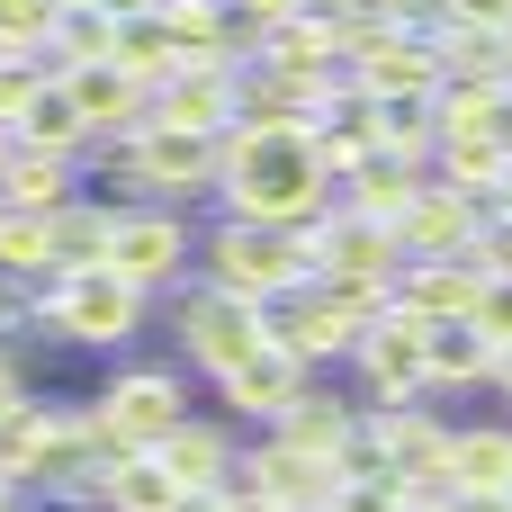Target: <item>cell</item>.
<instances>
[{
    "mask_svg": "<svg viewBox=\"0 0 512 512\" xmlns=\"http://www.w3.org/2000/svg\"><path fill=\"white\" fill-rule=\"evenodd\" d=\"M207 279L261 306V297H279V288H297V279H315V270H306V252H297L288 225H243V216H225V225L207 234Z\"/></svg>",
    "mask_w": 512,
    "mask_h": 512,
    "instance_id": "obj_1",
    "label": "cell"
},
{
    "mask_svg": "<svg viewBox=\"0 0 512 512\" xmlns=\"http://www.w3.org/2000/svg\"><path fill=\"white\" fill-rule=\"evenodd\" d=\"M189 252H198V234H189V216H180V207H162V198L117 207V225H108V270H117V279H135L144 297H153V288H180Z\"/></svg>",
    "mask_w": 512,
    "mask_h": 512,
    "instance_id": "obj_2",
    "label": "cell"
},
{
    "mask_svg": "<svg viewBox=\"0 0 512 512\" xmlns=\"http://www.w3.org/2000/svg\"><path fill=\"white\" fill-rule=\"evenodd\" d=\"M45 306H54L63 342H90V351H117V342L144 324V288L117 279L108 261H99V270H63V279L45 288Z\"/></svg>",
    "mask_w": 512,
    "mask_h": 512,
    "instance_id": "obj_3",
    "label": "cell"
},
{
    "mask_svg": "<svg viewBox=\"0 0 512 512\" xmlns=\"http://www.w3.org/2000/svg\"><path fill=\"white\" fill-rule=\"evenodd\" d=\"M180 360H198L207 378H225L234 360H252L261 351V306L252 297H234V288H216V279H198V288H180Z\"/></svg>",
    "mask_w": 512,
    "mask_h": 512,
    "instance_id": "obj_4",
    "label": "cell"
},
{
    "mask_svg": "<svg viewBox=\"0 0 512 512\" xmlns=\"http://www.w3.org/2000/svg\"><path fill=\"white\" fill-rule=\"evenodd\" d=\"M423 315L405 306H378L351 342V369H360V405H414L423 396Z\"/></svg>",
    "mask_w": 512,
    "mask_h": 512,
    "instance_id": "obj_5",
    "label": "cell"
},
{
    "mask_svg": "<svg viewBox=\"0 0 512 512\" xmlns=\"http://www.w3.org/2000/svg\"><path fill=\"white\" fill-rule=\"evenodd\" d=\"M261 342H279V351H297V360H351V342H360V315L342 306V297H324L315 279H297V288H279V297H261Z\"/></svg>",
    "mask_w": 512,
    "mask_h": 512,
    "instance_id": "obj_6",
    "label": "cell"
},
{
    "mask_svg": "<svg viewBox=\"0 0 512 512\" xmlns=\"http://www.w3.org/2000/svg\"><path fill=\"white\" fill-rule=\"evenodd\" d=\"M234 495H261V504H279V512H324L342 495V468L324 450H288V441L261 432V450L234 459Z\"/></svg>",
    "mask_w": 512,
    "mask_h": 512,
    "instance_id": "obj_7",
    "label": "cell"
},
{
    "mask_svg": "<svg viewBox=\"0 0 512 512\" xmlns=\"http://www.w3.org/2000/svg\"><path fill=\"white\" fill-rule=\"evenodd\" d=\"M369 414H378V432H387V468H396V486H405L414 504L450 495V432H459V423H441L432 396H414V405H369Z\"/></svg>",
    "mask_w": 512,
    "mask_h": 512,
    "instance_id": "obj_8",
    "label": "cell"
},
{
    "mask_svg": "<svg viewBox=\"0 0 512 512\" xmlns=\"http://www.w3.org/2000/svg\"><path fill=\"white\" fill-rule=\"evenodd\" d=\"M126 153H135L144 198H189V189H216V135H189V126L144 117V126L126 135Z\"/></svg>",
    "mask_w": 512,
    "mask_h": 512,
    "instance_id": "obj_9",
    "label": "cell"
},
{
    "mask_svg": "<svg viewBox=\"0 0 512 512\" xmlns=\"http://www.w3.org/2000/svg\"><path fill=\"white\" fill-rule=\"evenodd\" d=\"M99 414H108L135 450H153L171 423H189V387H180L171 369H126V378H108V387H99Z\"/></svg>",
    "mask_w": 512,
    "mask_h": 512,
    "instance_id": "obj_10",
    "label": "cell"
},
{
    "mask_svg": "<svg viewBox=\"0 0 512 512\" xmlns=\"http://www.w3.org/2000/svg\"><path fill=\"white\" fill-rule=\"evenodd\" d=\"M477 225H486V216H477V198H459L450 180H423V189H414V207L396 216V243H405V261H459Z\"/></svg>",
    "mask_w": 512,
    "mask_h": 512,
    "instance_id": "obj_11",
    "label": "cell"
},
{
    "mask_svg": "<svg viewBox=\"0 0 512 512\" xmlns=\"http://www.w3.org/2000/svg\"><path fill=\"white\" fill-rule=\"evenodd\" d=\"M297 387H315V360H297V351H279V342H261L252 360H234V369L216 378V396H225L234 423H270Z\"/></svg>",
    "mask_w": 512,
    "mask_h": 512,
    "instance_id": "obj_12",
    "label": "cell"
},
{
    "mask_svg": "<svg viewBox=\"0 0 512 512\" xmlns=\"http://www.w3.org/2000/svg\"><path fill=\"white\" fill-rule=\"evenodd\" d=\"M72 90V117H81V144L90 135H135L144 126V81L117 72V63H81V72H54Z\"/></svg>",
    "mask_w": 512,
    "mask_h": 512,
    "instance_id": "obj_13",
    "label": "cell"
},
{
    "mask_svg": "<svg viewBox=\"0 0 512 512\" xmlns=\"http://www.w3.org/2000/svg\"><path fill=\"white\" fill-rule=\"evenodd\" d=\"M342 72H351L360 99H432V90H441L432 36H387L378 54H360V63H342Z\"/></svg>",
    "mask_w": 512,
    "mask_h": 512,
    "instance_id": "obj_14",
    "label": "cell"
},
{
    "mask_svg": "<svg viewBox=\"0 0 512 512\" xmlns=\"http://www.w3.org/2000/svg\"><path fill=\"white\" fill-rule=\"evenodd\" d=\"M486 378H495V342H486L468 315H450V324L423 333V396H468V387H486Z\"/></svg>",
    "mask_w": 512,
    "mask_h": 512,
    "instance_id": "obj_15",
    "label": "cell"
},
{
    "mask_svg": "<svg viewBox=\"0 0 512 512\" xmlns=\"http://www.w3.org/2000/svg\"><path fill=\"white\" fill-rule=\"evenodd\" d=\"M153 459L171 468V486H180V495H216V486H234V459H243V450H234L216 423H198V414H189V423H171V432L153 441Z\"/></svg>",
    "mask_w": 512,
    "mask_h": 512,
    "instance_id": "obj_16",
    "label": "cell"
},
{
    "mask_svg": "<svg viewBox=\"0 0 512 512\" xmlns=\"http://www.w3.org/2000/svg\"><path fill=\"white\" fill-rule=\"evenodd\" d=\"M144 117H162V126H189V135H216L225 117H234V72H207V63H180L153 99H144Z\"/></svg>",
    "mask_w": 512,
    "mask_h": 512,
    "instance_id": "obj_17",
    "label": "cell"
},
{
    "mask_svg": "<svg viewBox=\"0 0 512 512\" xmlns=\"http://www.w3.org/2000/svg\"><path fill=\"white\" fill-rule=\"evenodd\" d=\"M423 180H432V162H414V153H387V144H378V153H369L351 180H333V189H342V207H351V216L396 225V216L414 207V189H423Z\"/></svg>",
    "mask_w": 512,
    "mask_h": 512,
    "instance_id": "obj_18",
    "label": "cell"
},
{
    "mask_svg": "<svg viewBox=\"0 0 512 512\" xmlns=\"http://www.w3.org/2000/svg\"><path fill=\"white\" fill-rule=\"evenodd\" d=\"M351 423H360V405H351L342 387H297V396L270 414V441H288V450H324V459H333Z\"/></svg>",
    "mask_w": 512,
    "mask_h": 512,
    "instance_id": "obj_19",
    "label": "cell"
},
{
    "mask_svg": "<svg viewBox=\"0 0 512 512\" xmlns=\"http://www.w3.org/2000/svg\"><path fill=\"white\" fill-rule=\"evenodd\" d=\"M450 495H512V432L504 423H459L450 432Z\"/></svg>",
    "mask_w": 512,
    "mask_h": 512,
    "instance_id": "obj_20",
    "label": "cell"
},
{
    "mask_svg": "<svg viewBox=\"0 0 512 512\" xmlns=\"http://www.w3.org/2000/svg\"><path fill=\"white\" fill-rule=\"evenodd\" d=\"M396 306L423 315V324H450V315L477 306V270L468 261H405L396 270Z\"/></svg>",
    "mask_w": 512,
    "mask_h": 512,
    "instance_id": "obj_21",
    "label": "cell"
},
{
    "mask_svg": "<svg viewBox=\"0 0 512 512\" xmlns=\"http://www.w3.org/2000/svg\"><path fill=\"white\" fill-rule=\"evenodd\" d=\"M90 504H99V512H171V504H180V486H171V468H162L153 450H126L117 468H99Z\"/></svg>",
    "mask_w": 512,
    "mask_h": 512,
    "instance_id": "obj_22",
    "label": "cell"
},
{
    "mask_svg": "<svg viewBox=\"0 0 512 512\" xmlns=\"http://www.w3.org/2000/svg\"><path fill=\"white\" fill-rule=\"evenodd\" d=\"M63 198H81V162H63V153H9V171H0V207H36V216H54Z\"/></svg>",
    "mask_w": 512,
    "mask_h": 512,
    "instance_id": "obj_23",
    "label": "cell"
},
{
    "mask_svg": "<svg viewBox=\"0 0 512 512\" xmlns=\"http://www.w3.org/2000/svg\"><path fill=\"white\" fill-rule=\"evenodd\" d=\"M9 135H18L27 153H63V162H81V117H72V90L45 72V81H36V99L18 108V126H9Z\"/></svg>",
    "mask_w": 512,
    "mask_h": 512,
    "instance_id": "obj_24",
    "label": "cell"
},
{
    "mask_svg": "<svg viewBox=\"0 0 512 512\" xmlns=\"http://www.w3.org/2000/svg\"><path fill=\"white\" fill-rule=\"evenodd\" d=\"M108 225H117L108 198H63L54 207V279L63 270H99L108 261Z\"/></svg>",
    "mask_w": 512,
    "mask_h": 512,
    "instance_id": "obj_25",
    "label": "cell"
},
{
    "mask_svg": "<svg viewBox=\"0 0 512 512\" xmlns=\"http://www.w3.org/2000/svg\"><path fill=\"white\" fill-rule=\"evenodd\" d=\"M108 45H117V18H108V9H90V0H72V9H54V36H45V72H81V63H108Z\"/></svg>",
    "mask_w": 512,
    "mask_h": 512,
    "instance_id": "obj_26",
    "label": "cell"
},
{
    "mask_svg": "<svg viewBox=\"0 0 512 512\" xmlns=\"http://www.w3.org/2000/svg\"><path fill=\"white\" fill-rule=\"evenodd\" d=\"M0 279H54V216L0 207Z\"/></svg>",
    "mask_w": 512,
    "mask_h": 512,
    "instance_id": "obj_27",
    "label": "cell"
},
{
    "mask_svg": "<svg viewBox=\"0 0 512 512\" xmlns=\"http://www.w3.org/2000/svg\"><path fill=\"white\" fill-rule=\"evenodd\" d=\"M108 63H117V72H135V81H144V99H153V90L180 72V63H171V36H162V18H153V9H144V18H117Z\"/></svg>",
    "mask_w": 512,
    "mask_h": 512,
    "instance_id": "obj_28",
    "label": "cell"
},
{
    "mask_svg": "<svg viewBox=\"0 0 512 512\" xmlns=\"http://www.w3.org/2000/svg\"><path fill=\"white\" fill-rule=\"evenodd\" d=\"M432 54H441V81H512L495 27H459V18H450V27L432 36Z\"/></svg>",
    "mask_w": 512,
    "mask_h": 512,
    "instance_id": "obj_29",
    "label": "cell"
},
{
    "mask_svg": "<svg viewBox=\"0 0 512 512\" xmlns=\"http://www.w3.org/2000/svg\"><path fill=\"white\" fill-rule=\"evenodd\" d=\"M45 432H54V405H9L0 414V486H18L27 495V477H36V450H45Z\"/></svg>",
    "mask_w": 512,
    "mask_h": 512,
    "instance_id": "obj_30",
    "label": "cell"
},
{
    "mask_svg": "<svg viewBox=\"0 0 512 512\" xmlns=\"http://www.w3.org/2000/svg\"><path fill=\"white\" fill-rule=\"evenodd\" d=\"M369 126H378V144H387V153L432 162V99H369Z\"/></svg>",
    "mask_w": 512,
    "mask_h": 512,
    "instance_id": "obj_31",
    "label": "cell"
},
{
    "mask_svg": "<svg viewBox=\"0 0 512 512\" xmlns=\"http://www.w3.org/2000/svg\"><path fill=\"white\" fill-rule=\"evenodd\" d=\"M45 36H54L45 0H0V54H36L45 63Z\"/></svg>",
    "mask_w": 512,
    "mask_h": 512,
    "instance_id": "obj_32",
    "label": "cell"
},
{
    "mask_svg": "<svg viewBox=\"0 0 512 512\" xmlns=\"http://www.w3.org/2000/svg\"><path fill=\"white\" fill-rule=\"evenodd\" d=\"M468 324H477V333L504 351V342H512V279H477V306H468Z\"/></svg>",
    "mask_w": 512,
    "mask_h": 512,
    "instance_id": "obj_33",
    "label": "cell"
},
{
    "mask_svg": "<svg viewBox=\"0 0 512 512\" xmlns=\"http://www.w3.org/2000/svg\"><path fill=\"white\" fill-rule=\"evenodd\" d=\"M36 81H45L36 54H0V126H18V108L36 99Z\"/></svg>",
    "mask_w": 512,
    "mask_h": 512,
    "instance_id": "obj_34",
    "label": "cell"
},
{
    "mask_svg": "<svg viewBox=\"0 0 512 512\" xmlns=\"http://www.w3.org/2000/svg\"><path fill=\"white\" fill-rule=\"evenodd\" d=\"M324 512H405V486H396V477H351Z\"/></svg>",
    "mask_w": 512,
    "mask_h": 512,
    "instance_id": "obj_35",
    "label": "cell"
},
{
    "mask_svg": "<svg viewBox=\"0 0 512 512\" xmlns=\"http://www.w3.org/2000/svg\"><path fill=\"white\" fill-rule=\"evenodd\" d=\"M297 9H306V0H225V18H243L252 36H261V27H279V18H297Z\"/></svg>",
    "mask_w": 512,
    "mask_h": 512,
    "instance_id": "obj_36",
    "label": "cell"
},
{
    "mask_svg": "<svg viewBox=\"0 0 512 512\" xmlns=\"http://www.w3.org/2000/svg\"><path fill=\"white\" fill-rule=\"evenodd\" d=\"M450 18H459V27H495V36H504V27H512V0H450Z\"/></svg>",
    "mask_w": 512,
    "mask_h": 512,
    "instance_id": "obj_37",
    "label": "cell"
},
{
    "mask_svg": "<svg viewBox=\"0 0 512 512\" xmlns=\"http://www.w3.org/2000/svg\"><path fill=\"white\" fill-rule=\"evenodd\" d=\"M9 405H27V360L0 342V414H9Z\"/></svg>",
    "mask_w": 512,
    "mask_h": 512,
    "instance_id": "obj_38",
    "label": "cell"
},
{
    "mask_svg": "<svg viewBox=\"0 0 512 512\" xmlns=\"http://www.w3.org/2000/svg\"><path fill=\"white\" fill-rule=\"evenodd\" d=\"M171 512H243V495H234V486H216V495H180Z\"/></svg>",
    "mask_w": 512,
    "mask_h": 512,
    "instance_id": "obj_39",
    "label": "cell"
},
{
    "mask_svg": "<svg viewBox=\"0 0 512 512\" xmlns=\"http://www.w3.org/2000/svg\"><path fill=\"white\" fill-rule=\"evenodd\" d=\"M441 512H512V495H441Z\"/></svg>",
    "mask_w": 512,
    "mask_h": 512,
    "instance_id": "obj_40",
    "label": "cell"
},
{
    "mask_svg": "<svg viewBox=\"0 0 512 512\" xmlns=\"http://www.w3.org/2000/svg\"><path fill=\"white\" fill-rule=\"evenodd\" d=\"M486 387H495V396H504V405H512V342H504V351H495V378H486Z\"/></svg>",
    "mask_w": 512,
    "mask_h": 512,
    "instance_id": "obj_41",
    "label": "cell"
},
{
    "mask_svg": "<svg viewBox=\"0 0 512 512\" xmlns=\"http://www.w3.org/2000/svg\"><path fill=\"white\" fill-rule=\"evenodd\" d=\"M90 9H108V18H144L153 0H90Z\"/></svg>",
    "mask_w": 512,
    "mask_h": 512,
    "instance_id": "obj_42",
    "label": "cell"
},
{
    "mask_svg": "<svg viewBox=\"0 0 512 512\" xmlns=\"http://www.w3.org/2000/svg\"><path fill=\"white\" fill-rule=\"evenodd\" d=\"M306 9H315V18H342V9H360V0H306Z\"/></svg>",
    "mask_w": 512,
    "mask_h": 512,
    "instance_id": "obj_43",
    "label": "cell"
},
{
    "mask_svg": "<svg viewBox=\"0 0 512 512\" xmlns=\"http://www.w3.org/2000/svg\"><path fill=\"white\" fill-rule=\"evenodd\" d=\"M9 153H18V135H9V126H0V171H9Z\"/></svg>",
    "mask_w": 512,
    "mask_h": 512,
    "instance_id": "obj_44",
    "label": "cell"
},
{
    "mask_svg": "<svg viewBox=\"0 0 512 512\" xmlns=\"http://www.w3.org/2000/svg\"><path fill=\"white\" fill-rule=\"evenodd\" d=\"M0 512H18V486H0Z\"/></svg>",
    "mask_w": 512,
    "mask_h": 512,
    "instance_id": "obj_45",
    "label": "cell"
},
{
    "mask_svg": "<svg viewBox=\"0 0 512 512\" xmlns=\"http://www.w3.org/2000/svg\"><path fill=\"white\" fill-rule=\"evenodd\" d=\"M405 512H441V495H432V504H414V495H405Z\"/></svg>",
    "mask_w": 512,
    "mask_h": 512,
    "instance_id": "obj_46",
    "label": "cell"
},
{
    "mask_svg": "<svg viewBox=\"0 0 512 512\" xmlns=\"http://www.w3.org/2000/svg\"><path fill=\"white\" fill-rule=\"evenodd\" d=\"M504 207H512V153H504Z\"/></svg>",
    "mask_w": 512,
    "mask_h": 512,
    "instance_id": "obj_47",
    "label": "cell"
},
{
    "mask_svg": "<svg viewBox=\"0 0 512 512\" xmlns=\"http://www.w3.org/2000/svg\"><path fill=\"white\" fill-rule=\"evenodd\" d=\"M504 72H512V27H504Z\"/></svg>",
    "mask_w": 512,
    "mask_h": 512,
    "instance_id": "obj_48",
    "label": "cell"
}]
</instances>
